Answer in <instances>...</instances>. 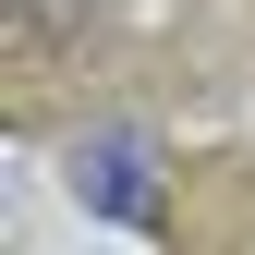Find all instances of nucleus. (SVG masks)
Instances as JSON below:
<instances>
[{
	"label": "nucleus",
	"instance_id": "f257e3e1",
	"mask_svg": "<svg viewBox=\"0 0 255 255\" xmlns=\"http://www.w3.org/2000/svg\"><path fill=\"white\" fill-rule=\"evenodd\" d=\"M85 170H98V207L110 219H146V146H98Z\"/></svg>",
	"mask_w": 255,
	"mask_h": 255
}]
</instances>
